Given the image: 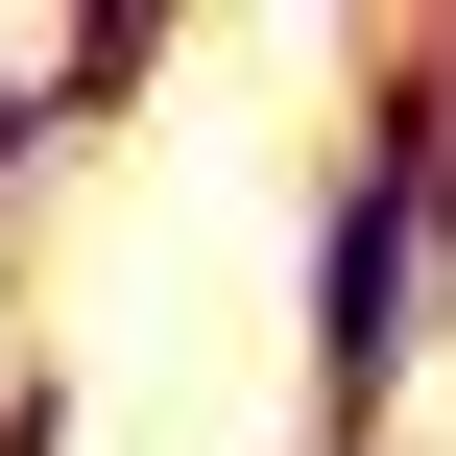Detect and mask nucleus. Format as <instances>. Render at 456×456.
Listing matches in <instances>:
<instances>
[{
    "label": "nucleus",
    "instance_id": "3",
    "mask_svg": "<svg viewBox=\"0 0 456 456\" xmlns=\"http://www.w3.org/2000/svg\"><path fill=\"white\" fill-rule=\"evenodd\" d=\"M0 456H72V385L48 361H0Z\"/></svg>",
    "mask_w": 456,
    "mask_h": 456
},
{
    "label": "nucleus",
    "instance_id": "1",
    "mask_svg": "<svg viewBox=\"0 0 456 456\" xmlns=\"http://www.w3.org/2000/svg\"><path fill=\"white\" fill-rule=\"evenodd\" d=\"M337 144H361V168H409V216H433V313H456V24H409V48H361V72H337Z\"/></svg>",
    "mask_w": 456,
    "mask_h": 456
},
{
    "label": "nucleus",
    "instance_id": "2",
    "mask_svg": "<svg viewBox=\"0 0 456 456\" xmlns=\"http://www.w3.org/2000/svg\"><path fill=\"white\" fill-rule=\"evenodd\" d=\"M48 72H72V120H120V96L168 72V0H72V48H48Z\"/></svg>",
    "mask_w": 456,
    "mask_h": 456
}]
</instances>
